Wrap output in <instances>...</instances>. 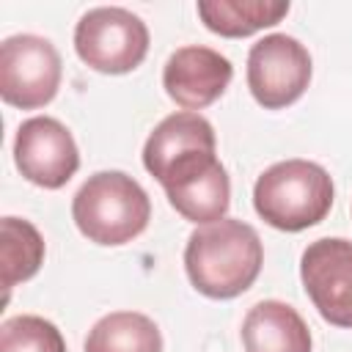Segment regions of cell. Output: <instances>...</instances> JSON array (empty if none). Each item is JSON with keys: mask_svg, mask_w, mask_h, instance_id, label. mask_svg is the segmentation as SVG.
Listing matches in <instances>:
<instances>
[{"mask_svg": "<svg viewBox=\"0 0 352 352\" xmlns=\"http://www.w3.org/2000/svg\"><path fill=\"white\" fill-rule=\"evenodd\" d=\"M234 77V66L212 47L190 44L179 47L162 69L165 94L184 110L195 113L217 102Z\"/></svg>", "mask_w": 352, "mask_h": 352, "instance_id": "30bf717a", "label": "cell"}, {"mask_svg": "<svg viewBox=\"0 0 352 352\" xmlns=\"http://www.w3.org/2000/svg\"><path fill=\"white\" fill-rule=\"evenodd\" d=\"M214 146H217L214 129L201 113H190V110L170 113L146 138L143 165L154 179H160L176 160L192 151H214Z\"/></svg>", "mask_w": 352, "mask_h": 352, "instance_id": "8fae6325", "label": "cell"}, {"mask_svg": "<svg viewBox=\"0 0 352 352\" xmlns=\"http://www.w3.org/2000/svg\"><path fill=\"white\" fill-rule=\"evenodd\" d=\"M60 55L44 36L19 33L0 44V96L19 110H36L55 99L60 88Z\"/></svg>", "mask_w": 352, "mask_h": 352, "instance_id": "5b68a950", "label": "cell"}, {"mask_svg": "<svg viewBox=\"0 0 352 352\" xmlns=\"http://www.w3.org/2000/svg\"><path fill=\"white\" fill-rule=\"evenodd\" d=\"M333 179L311 160L270 165L253 184L258 217L278 231H302L322 223L333 206Z\"/></svg>", "mask_w": 352, "mask_h": 352, "instance_id": "3957f363", "label": "cell"}, {"mask_svg": "<svg viewBox=\"0 0 352 352\" xmlns=\"http://www.w3.org/2000/svg\"><path fill=\"white\" fill-rule=\"evenodd\" d=\"M264 264V248L253 226L223 217L198 226L184 248L190 283L212 300H231L253 286Z\"/></svg>", "mask_w": 352, "mask_h": 352, "instance_id": "6da1fadb", "label": "cell"}, {"mask_svg": "<svg viewBox=\"0 0 352 352\" xmlns=\"http://www.w3.org/2000/svg\"><path fill=\"white\" fill-rule=\"evenodd\" d=\"M302 289L319 316L336 327H352V242L324 236L311 242L300 258Z\"/></svg>", "mask_w": 352, "mask_h": 352, "instance_id": "ba28073f", "label": "cell"}, {"mask_svg": "<svg viewBox=\"0 0 352 352\" xmlns=\"http://www.w3.org/2000/svg\"><path fill=\"white\" fill-rule=\"evenodd\" d=\"M201 22L226 38H245L278 25L289 14V3L272 0H198Z\"/></svg>", "mask_w": 352, "mask_h": 352, "instance_id": "4fadbf2b", "label": "cell"}, {"mask_svg": "<svg viewBox=\"0 0 352 352\" xmlns=\"http://www.w3.org/2000/svg\"><path fill=\"white\" fill-rule=\"evenodd\" d=\"M0 352H66V341L50 319L19 314L3 322Z\"/></svg>", "mask_w": 352, "mask_h": 352, "instance_id": "2e32d148", "label": "cell"}, {"mask_svg": "<svg viewBox=\"0 0 352 352\" xmlns=\"http://www.w3.org/2000/svg\"><path fill=\"white\" fill-rule=\"evenodd\" d=\"M85 352H162V336L146 314L113 311L88 330Z\"/></svg>", "mask_w": 352, "mask_h": 352, "instance_id": "5bb4252c", "label": "cell"}, {"mask_svg": "<svg viewBox=\"0 0 352 352\" xmlns=\"http://www.w3.org/2000/svg\"><path fill=\"white\" fill-rule=\"evenodd\" d=\"M311 82L308 50L286 33L258 38L248 52V88L264 110L297 102Z\"/></svg>", "mask_w": 352, "mask_h": 352, "instance_id": "8992f818", "label": "cell"}, {"mask_svg": "<svg viewBox=\"0 0 352 352\" xmlns=\"http://www.w3.org/2000/svg\"><path fill=\"white\" fill-rule=\"evenodd\" d=\"M14 162L19 173L44 190L63 187L80 168V151L72 132L52 116H33L19 124L14 138Z\"/></svg>", "mask_w": 352, "mask_h": 352, "instance_id": "9c48e42d", "label": "cell"}, {"mask_svg": "<svg viewBox=\"0 0 352 352\" xmlns=\"http://www.w3.org/2000/svg\"><path fill=\"white\" fill-rule=\"evenodd\" d=\"M245 352H311L305 319L280 300L256 302L242 319Z\"/></svg>", "mask_w": 352, "mask_h": 352, "instance_id": "7c38bea8", "label": "cell"}, {"mask_svg": "<svg viewBox=\"0 0 352 352\" xmlns=\"http://www.w3.org/2000/svg\"><path fill=\"white\" fill-rule=\"evenodd\" d=\"M160 184L170 206L190 223L206 226L223 220L231 204V182L214 151H192L176 160Z\"/></svg>", "mask_w": 352, "mask_h": 352, "instance_id": "52a82bcc", "label": "cell"}, {"mask_svg": "<svg viewBox=\"0 0 352 352\" xmlns=\"http://www.w3.org/2000/svg\"><path fill=\"white\" fill-rule=\"evenodd\" d=\"M0 231H3V245H0L3 289L8 297V292L16 283H22L38 272V267L44 261V239H41L38 228L22 217H3Z\"/></svg>", "mask_w": 352, "mask_h": 352, "instance_id": "9a60e30c", "label": "cell"}, {"mask_svg": "<svg viewBox=\"0 0 352 352\" xmlns=\"http://www.w3.org/2000/svg\"><path fill=\"white\" fill-rule=\"evenodd\" d=\"M72 217L88 242L118 248L146 231L151 201L132 176L121 170H99L74 192Z\"/></svg>", "mask_w": 352, "mask_h": 352, "instance_id": "7a4b0ae2", "label": "cell"}, {"mask_svg": "<svg viewBox=\"0 0 352 352\" xmlns=\"http://www.w3.org/2000/svg\"><path fill=\"white\" fill-rule=\"evenodd\" d=\"M74 50L94 72L126 74L138 69L148 52V28L138 14L121 6H99L80 16Z\"/></svg>", "mask_w": 352, "mask_h": 352, "instance_id": "277c9868", "label": "cell"}]
</instances>
